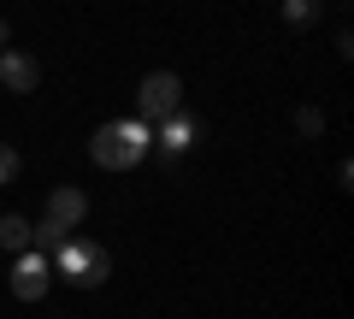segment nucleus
<instances>
[{"label":"nucleus","instance_id":"obj_1","mask_svg":"<svg viewBox=\"0 0 354 319\" xmlns=\"http://www.w3.org/2000/svg\"><path fill=\"white\" fill-rule=\"evenodd\" d=\"M148 136L153 130L142 125V118H113V125H101L95 136H88V160L106 172H130L148 160Z\"/></svg>","mask_w":354,"mask_h":319},{"label":"nucleus","instance_id":"obj_2","mask_svg":"<svg viewBox=\"0 0 354 319\" xmlns=\"http://www.w3.org/2000/svg\"><path fill=\"white\" fill-rule=\"evenodd\" d=\"M53 272H65L71 284L95 290V284H106V272H113V255H106L101 243H77V237H65L59 255H53Z\"/></svg>","mask_w":354,"mask_h":319},{"label":"nucleus","instance_id":"obj_3","mask_svg":"<svg viewBox=\"0 0 354 319\" xmlns=\"http://www.w3.org/2000/svg\"><path fill=\"white\" fill-rule=\"evenodd\" d=\"M83 213H88V195H83V190H71V183H65V190H53V195H48V213L36 219V248H41V243L59 248L65 237L77 230V219H83Z\"/></svg>","mask_w":354,"mask_h":319},{"label":"nucleus","instance_id":"obj_4","mask_svg":"<svg viewBox=\"0 0 354 319\" xmlns=\"http://www.w3.org/2000/svg\"><path fill=\"white\" fill-rule=\"evenodd\" d=\"M177 101H183V83H177L171 71H153V77H142V95H136V107H142V125H165V118L177 113Z\"/></svg>","mask_w":354,"mask_h":319},{"label":"nucleus","instance_id":"obj_5","mask_svg":"<svg viewBox=\"0 0 354 319\" xmlns=\"http://www.w3.org/2000/svg\"><path fill=\"white\" fill-rule=\"evenodd\" d=\"M53 284V260L41 255V248H24V255L12 260V295L18 302H41Z\"/></svg>","mask_w":354,"mask_h":319},{"label":"nucleus","instance_id":"obj_6","mask_svg":"<svg viewBox=\"0 0 354 319\" xmlns=\"http://www.w3.org/2000/svg\"><path fill=\"white\" fill-rule=\"evenodd\" d=\"M0 83H6L12 95H30L41 83V65L30 60V53H0Z\"/></svg>","mask_w":354,"mask_h":319},{"label":"nucleus","instance_id":"obj_7","mask_svg":"<svg viewBox=\"0 0 354 319\" xmlns=\"http://www.w3.org/2000/svg\"><path fill=\"white\" fill-rule=\"evenodd\" d=\"M189 142H195V118L183 113V107H177V113L160 125V154H165V160H177V154L189 148Z\"/></svg>","mask_w":354,"mask_h":319},{"label":"nucleus","instance_id":"obj_8","mask_svg":"<svg viewBox=\"0 0 354 319\" xmlns=\"http://www.w3.org/2000/svg\"><path fill=\"white\" fill-rule=\"evenodd\" d=\"M0 248H12V255L36 248V219H24V213H6V219H0Z\"/></svg>","mask_w":354,"mask_h":319},{"label":"nucleus","instance_id":"obj_9","mask_svg":"<svg viewBox=\"0 0 354 319\" xmlns=\"http://www.w3.org/2000/svg\"><path fill=\"white\" fill-rule=\"evenodd\" d=\"M295 130H301V136H319V130H325V113H319V107H301V113H295Z\"/></svg>","mask_w":354,"mask_h":319},{"label":"nucleus","instance_id":"obj_10","mask_svg":"<svg viewBox=\"0 0 354 319\" xmlns=\"http://www.w3.org/2000/svg\"><path fill=\"white\" fill-rule=\"evenodd\" d=\"M319 18V6H307V0H290V6H283V24H313Z\"/></svg>","mask_w":354,"mask_h":319},{"label":"nucleus","instance_id":"obj_11","mask_svg":"<svg viewBox=\"0 0 354 319\" xmlns=\"http://www.w3.org/2000/svg\"><path fill=\"white\" fill-rule=\"evenodd\" d=\"M12 178H18V148L0 142V183H12Z\"/></svg>","mask_w":354,"mask_h":319},{"label":"nucleus","instance_id":"obj_12","mask_svg":"<svg viewBox=\"0 0 354 319\" xmlns=\"http://www.w3.org/2000/svg\"><path fill=\"white\" fill-rule=\"evenodd\" d=\"M0 48H6V18H0Z\"/></svg>","mask_w":354,"mask_h":319}]
</instances>
